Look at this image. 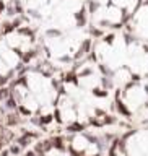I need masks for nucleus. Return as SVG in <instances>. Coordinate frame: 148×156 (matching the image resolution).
Instances as JSON below:
<instances>
[{
  "label": "nucleus",
  "mask_w": 148,
  "mask_h": 156,
  "mask_svg": "<svg viewBox=\"0 0 148 156\" xmlns=\"http://www.w3.org/2000/svg\"><path fill=\"white\" fill-rule=\"evenodd\" d=\"M8 124H10V125L18 124V119H16V115H10V117H8Z\"/></svg>",
  "instance_id": "obj_1"
},
{
  "label": "nucleus",
  "mask_w": 148,
  "mask_h": 156,
  "mask_svg": "<svg viewBox=\"0 0 148 156\" xmlns=\"http://www.w3.org/2000/svg\"><path fill=\"white\" fill-rule=\"evenodd\" d=\"M54 143H56V146H59V148H62V140H60V138H54Z\"/></svg>",
  "instance_id": "obj_2"
},
{
  "label": "nucleus",
  "mask_w": 148,
  "mask_h": 156,
  "mask_svg": "<svg viewBox=\"0 0 148 156\" xmlns=\"http://www.w3.org/2000/svg\"><path fill=\"white\" fill-rule=\"evenodd\" d=\"M8 106H11V108H13V106H15V101H13V99H8Z\"/></svg>",
  "instance_id": "obj_3"
},
{
  "label": "nucleus",
  "mask_w": 148,
  "mask_h": 156,
  "mask_svg": "<svg viewBox=\"0 0 148 156\" xmlns=\"http://www.w3.org/2000/svg\"><path fill=\"white\" fill-rule=\"evenodd\" d=\"M0 148H2V143H0Z\"/></svg>",
  "instance_id": "obj_4"
},
{
  "label": "nucleus",
  "mask_w": 148,
  "mask_h": 156,
  "mask_svg": "<svg viewBox=\"0 0 148 156\" xmlns=\"http://www.w3.org/2000/svg\"><path fill=\"white\" fill-rule=\"evenodd\" d=\"M0 130H2V128H0Z\"/></svg>",
  "instance_id": "obj_5"
}]
</instances>
